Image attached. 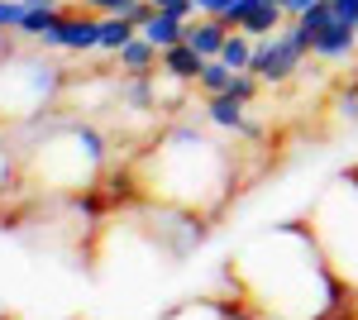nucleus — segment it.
Wrapping results in <instances>:
<instances>
[{
  "instance_id": "obj_1",
  "label": "nucleus",
  "mask_w": 358,
  "mask_h": 320,
  "mask_svg": "<svg viewBox=\"0 0 358 320\" xmlns=\"http://www.w3.org/2000/svg\"><path fill=\"white\" fill-rule=\"evenodd\" d=\"M234 311L248 320H334L344 306V282L325 263L310 225H273L229 258Z\"/></svg>"
},
{
  "instance_id": "obj_2",
  "label": "nucleus",
  "mask_w": 358,
  "mask_h": 320,
  "mask_svg": "<svg viewBox=\"0 0 358 320\" xmlns=\"http://www.w3.org/2000/svg\"><path fill=\"white\" fill-rule=\"evenodd\" d=\"M134 187L138 201L148 206H172L187 215H210L224 211L229 191H234V158L220 139L192 130V125H167L134 162Z\"/></svg>"
},
{
  "instance_id": "obj_3",
  "label": "nucleus",
  "mask_w": 358,
  "mask_h": 320,
  "mask_svg": "<svg viewBox=\"0 0 358 320\" xmlns=\"http://www.w3.org/2000/svg\"><path fill=\"white\" fill-rule=\"evenodd\" d=\"M106 172V134L96 125H77L62 120L43 139L24 148V177L43 191H91Z\"/></svg>"
},
{
  "instance_id": "obj_4",
  "label": "nucleus",
  "mask_w": 358,
  "mask_h": 320,
  "mask_svg": "<svg viewBox=\"0 0 358 320\" xmlns=\"http://www.w3.org/2000/svg\"><path fill=\"white\" fill-rule=\"evenodd\" d=\"M310 235L320 244L325 263L344 282V292H358V172H344L310 211Z\"/></svg>"
},
{
  "instance_id": "obj_5",
  "label": "nucleus",
  "mask_w": 358,
  "mask_h": 320,
  "mask_svg": "<svg viewBox=\"0 0 358 320\" xmlns=\"http://www.w3.org/2000/svg\"><path fill=\"white\" fill-rule=\"evenodd\" d=\"M62 67L48 57H5L0 62V115L5 120H34L62 91Z\"/></svg>"
},
{
  "instance_id": "obj_6",
  "label": "nucleus",
  "mask_w": 358,
  "mask_h": 320,
  "mask_svg": "<svg viewBox=\"0 0 358 320\" xmlns=\"http://www.w3.org/2000/svg\"><path fill=\"white\" fill-rule=\"evenodd\" d=\"M306 57H310V39H306V29L296 25V20H287L277 34H268V39L253 43L248 72L263 81V86H287L296 72H306Z\"/></svg>"
},
{
  "instance_id": "obj_7",
  "label": "nucleus",
  "mask_w": 358,
  "mask_h": 320,
  "mask_svg": "<svg viewBox=\"0 0 358 320\" xmlns=\"http://www.w3.org/2000/svg\"><path fill=\"white\" fill-rule=\"evenodd\" d=\"M38 48L43 53H101V15H91L82 5L62 10L53 25L43 29Z\"/></svg>"
},
{
  "instance_id": "obj_8",
  "label": "nucleus",
  "mask_w": 358,
  "mask_h": 320,
  "mask_svg": "<svg viewBox=\"0 0 358 320\" xmlns=\"http://www.w3.org/2000/svg\"><path fill=\"white\" fill-rule=\"evenodd\" d=\"M224 25L244 29L248 39H268V34H277V29L287 25V10L273 5V0H234L224 10Z\"/></svg>"
},
{
  "instance_id": "obj_9",
  "label": "nucleus",
  "mask_w": 358,
  "mask_h": 320,
  "mask_svg": "<svg viewBox=\"0 0 358 320\" xmlns=\"http://www.w3.org/2000/svg\"><path fill=\"white\" fill-rule=\"evenodd\" d=\"M310 57L315 62H349V57H358V29L344 15H334L330 25L310 39Z\"/></svg>"
},
{
  "instance_id": "obj_10",
  "label": "nucleus",
  "mask_w": 358,
  "mask_h": 320,
  "mask_svg": "<svg viewBox=\"0 0 358 320\" xmlns=\"http://www.w3.org/2000/svg\"><path fill=\"white\" fill-rule=\"evenodd\" d=\"M206 120L215 125V130H234V134H248V139H258V125L248 120V106L239 96H206Z\"/></svg>"
},
{
  "instance_id": "obj_11",
  "label": "nucleus",
  "mask_w": 358,
  "mask_h": 320,
  "mask_svg": "<svg viewBox=\"0 0 358 320\" xmlns=\"http://www.w3.org/2000/svg\"><path fill=\"white\" fill-rule=\"evenodd\" d=\"M224 39H229V25H224L220 15H196V20H187V43L201 57H220Z\"/></svg>"
},
{
  "instance_id": "obj_12",
  "label": "nucleus",
  "mask_w": 358,
  "mask_h": 320,
  "mask_svg": "<svg viewBox=\"0 0 358 320\" xmlns=\"http://www.w3.org/2000/svg\"><path fill=\"white\" fill-rule=\"evenodd\" d=\"M158 62H163V53H158L143 34H134V39L115 53V67H120L124 77H148V72H158Z\"/></svg>"
},
{
  "instance_id": "obj_13",
  "label": "nucleus",
  "mask_w": 358,
  "mask_h": 320,
  "mask_svg": "<svg viewBox=\"0 0 358 320\" xmlns=\"http://www.w3.org/2000/svg\"><path fill=\"white\" fill-rule=\"evenodd\" d=\"M163 67L167 77H177V81H187V86H196V77H201V67H206V57L196 53L192 43L182 39V43H172V48H163Z\"/></svg>"
},
{
  "instance_id": "obj_14",
  "label": "nucleus",
  "mask_w": 358,
  "mask_h": 320,
  "mask_svg": "<svg viewBox=\"0 0 358 320\" xmlns=\"http://www.w3.org/2000/svg\"><path fill=\"white\" fill-rule=\"evenodd\" d=\"M138 34L163 53V48H172V43H182V39H187V20H182V15H172V10H153V20L138 29Z\"/></svg>"
},
{
  "instance_id": "obj_15",
  "label": "nucleus",
  "mask_w": 358,
  "mask_h": 320,
  "mask_svg": "<svg viewBox=\"0 0 358 320\" xmlns=\"http://www.w3.org/2000/svg\"><path fill=\"white\" fill-rule=\"evenodd\" d=\"M234 67H224L220 57H206V67H201V77H196V91H201V101L206 96H229V86H234Z\"/></svg>"
},
{
  "instance_id": "obj_16",
  "label": "nucleus",
  "mask_w": 358,
  "mask_h": 320,
  "mask_svg": "<svg viewBox=\"0 0 358 320\" xmlns=\"http://www.w3.org/2000/svg\"><path fill=\"white\" fill-rule=\"evenodd\" d=\"M229 316H234L229 301H182V306H172L163 320H229Z\"/></svg>"
},
{
  "instance_id": "obj_17",
  "label": "nucleus",
  "mask_w": 358,
  "mask_h": 320,
  "mask_svg": "<svg viewBox=\"0 0 358 320\" xmlns=\"http://www.w3.org/2000/svg\"><path fill=\"white\" fill-rule=\"evenodd\" d=\"M134 34H138V29L129 25L124 15H101V53L115 57L124 43H129V39H134Z\"/></svg>"
},
{
  "instance_id": "obj_18",
  "label": "nucleus",
  "mask_w": 358,
  "mask_h": 320,
  "mask_svg": "<svg viewBox=\"0 0 358 320\" xmlns=\"http://www.w3.org/2000/svg\"><path fill=\"white\" fill-rule=\"evenodd\" d=\"M253 43H258V39H248L244 29H229V39H224V48H220V62H224V67H234V72H248V62H253Z\"/></svg>"
},
{
  "instance_id": "obj_19",
  "label": "nucleus",
  "mask_w": 358,
  "mask_h": 320,
  "mask_svg": "<svg viewBox=\"0 0 358 320\" xmlns=\"http://www.w3.org/2000/svg\"><path fill=\"white\" fill-rule=\"evenodd\" d=\"M29 15V0H0V34H15Z\"/></svg>"
},
{
  "instance_id": "obj_20",
  "label": "nucleus",
  "mask_w": 358,
  "mask_h": 320,
  "mask_svg": "<svg viewBox=\"0 0 358 320\" xmlns=\"http://www.w3.org/2000/svg\"><path fill=\"white\" fill-rule=\"evenodd\" d=\"M229 96H239V101H253V96H258V77H253V72H239V77H234V86H229Z\"/></svg>"
},
{
  "instance_id": "obj_21",
  "label": "nucleus",
  "mask_w": 358,
  "mask_h": 320,
  "mask_svg": "<svg viewBox=\"0 0 358 320\" xmlns=\"http://www.w3.org/2000/svg\"><path fill=\"white\" fill-rule=\"evenodd\" d=\"M82 10H91V15H124V5L129 0H77Z\"/></svg>"
},
{
  "instance_id": "obj_22",
  "label": "nucleus",
  "mask_w": 358,
  "mask_h": 320,
  "mask_svg": "<svg viewBox=\"0 0 358 320\" xmlns=\"http://www.w3.org/2000/svg\"><path fill=\"white\" fill-rule=\"evenodd\" d=\"M158 10H172V15H182V20H196V0H153Z\"/></svg>"
},
{
  "instance_id": "obj_23",
  "label": "nucleus",
  "mask_w": 358,
  "mask_h": 320,
  "mask_svg": "<svg viewBox=\"0 0 358 320\" xmlns=\"http://www.w3.org/2000/svg\"><path fill=\"white\" fill-rule=\"evenodd\" d=\"M229 5H234V0H196V15H220V20H224Z\"/></svg>"
},
{
  "instance_id": "obj_24",
  "label": "nucleus",
  "mask_w": 358,
  "mask_h": 320,
  "mask_svg": "<svg viewBox=\"0 0 358 320\" xmlns=\"http://www.w3.org/2000/svg\"><path fill=\"white\" fill-rule=\"evenodd\" d=\"M310 5H315V0H287L282 10H287V20H301L306 10H310Z\"/></svg>"
},
{
  "instance_id": "obj_25",
  "label": "nucleus",
  "mask_w": 358,
  "mask_h": 320,
  "mask_svg": "<svg viewBox=\"0 0 358 320\" xmlns=\"http://www.w3.org/2000/svg\"><path fill=\"white\" fill-rule=\"evenodd\" d=\"M339 320H358V292L344 296V306H339Z\"/></svg>"
},
{
  "instance_id": "obj_26",
  "label": "nucleus",
  "mask_w": 358,
  "mask_h": 320,
  "mask_svg": "<svg viewBox=\"0 0 358 320\" xmlns=\"http://www.w3.org/2000/svg\"><path fill=\"white\" fill-rule=\"evenodd\" d=\"M229 320H248V316H244V311H234V316H229Z\"/></svg>"
},
{
  "instance_id": "obj_27",
  "label": "nucleus",
  "mask_w": 358,
  "mask_h": 320,
  "mask_svg": "<svg viewBox=\"0 0 358 320\" xmlns=\"http://www.w3.org/2000/svg\"><path fill=\"white\" fill-rule=\"evenodd\" d=\"M273 5H287V0H273Z\"/></svg>"
},
{
  "instance_id": "obj_28",
  "label": "nucleus",
  "mask_w": 358,
  "mask_h": 320,
  "mask_svg": "<svg viewBox=\"0 0 358 320\" xmlns=\"http://www.w3.org/2000/svg\"><path fill=\"white\" fill-rule=\"evenodd\" d=\"M334 320H339V316H334Z\"/></svg>"
}]
</instances>
